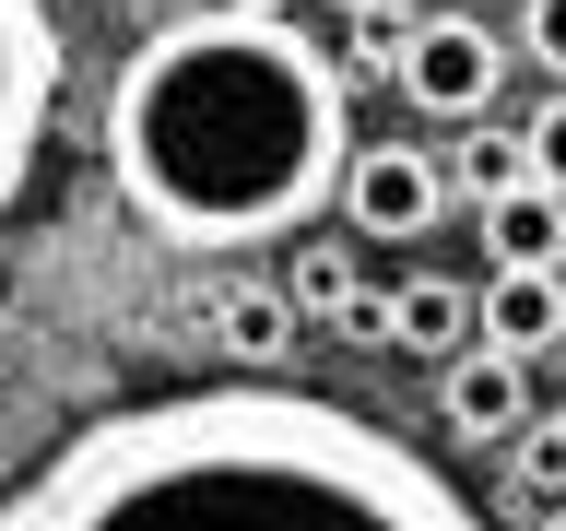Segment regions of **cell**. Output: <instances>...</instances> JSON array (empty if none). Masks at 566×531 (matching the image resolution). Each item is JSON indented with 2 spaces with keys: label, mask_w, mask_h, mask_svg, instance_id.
Returning a JSON list of instances; mask_svg holds the SVG:
<instances>
[{
  "label": "cell",
  "mask_w": 566,
  "mask_h": 531,
  "mask_svg": "<svg viewBox=\"0 0 566 531\" xmlns=\"http://www.w3.org/2000/svg\"><path fill=\"white\" fill-rule=\"evenodd\" d=\"M0 531H495L472 496L354 402L283 366L118 402L0 496Z\"/></svg>",
  "instance_id": "obj_1"
},
{
  "label": "cell",
  "mask_w": 566,
  "mask_h": 531,
  "mask_svg": "<svg viewBox=\"0 0 566 531\" xmlns=\"http://www.w3.org/2000/svg\"><path fill=\"white\" fill-rule=\"evenodd\" d=\"M520 472L566 496V414H555V425H520Z\"/></svg>",
  "instance_id": "obj_15"
},
{
  "label": "cell",
  "mask_w": 566,
  "mask_h": 531,
  "mask_svg": "<svg viewBox=\"0 0 566 531\" xmlns=\"http://www.w3.org/2000/svg\"><path fill=\"white\" fill-rule=\"evenodd\" d=\"M543 531H566V496H555V520H543Z\"/></svg>",
  "instance_id": "obj_17"
},
{
  "label": "cell",
  "mask_w": 566,
  "mask_h": 531,
  "mask_svg": "<svg viewBox=\"0 0 566 531\" xmlns=\"http://www.w3.org/2000/svg\"><path fill=\"white\" fill-rule=\"evenodd\" d=\"M555 414H566V402H555Z\"/></svg>",
  "instance_id": "obj_18"
},
{
  "label": "cell",
  "mask_w": 566,
  "mask_h": 531,
  "mask_svg": "<svg viewBox=\"0 0 566 531\" xmlns=\"http://www.w3.org/2000/svg\"><path fill=\"white\" fill-rule=\"evenodd\" d=\"M354 95L295 12H177L106 83V177L166 248H272L343 201Z\"/></svg>",
  "instance_id": "obj_2"
},
{
  "label": "cell",
  "mask_w": 566,
  "mask_h": 531,
  "mask_svg": "<svg viewBox=\"0 0 566 531\" xmlns=\"http://www.w3.org/2000/svg\"><path fill=\"white\" fill-rule=\"evenodd\" d=\"M531 177H543V189H566V83H555V95H543V106H531Z\"/></svg>",
  "instance_id": "obj_13"
},
{
  "label": "cell",
  "mask_w": 566,
  "mask_h": 531,
  "mask_svg": "<svg viewBox=\"0 0 566 531\" xmlns=\"http://www.w3.org/2000/svg\"><path fill=\"white\" fill-rule=\"evenodd\" d=\"M531 177V142L495 131V118H460V154H449V189H472V201H495V189H520Z\"/></svg>",
  "instance_id": "obj_11"
},
{
  "label": "cell",
  "mask_w": 566,
  "mask_h": 531,
  "mask_svg": "<svg viewBox=\"0 0 566 531\" xmlns=\"http://www.w3.org/2000/svg\"><path fill=\"white\" fill-rule=\"evenodd\" d=\"M472 225H484V260H531V272H555V260H566V189H543V177L472 201Z\"/></svg>",
  "instance_id": "obj_10"
},
{
  "label": "cell",
  "mask_w": 566,
  "mask_h": 531,
  "mask_svg": "<svg viewBox=\"0 0 566 531\" xmlns=\"http://www.w3.org/2000/svg\"><path fill=\"white\" fill-rule=\"evenodd\" d=\"M248 12H295V0H248Z\"/></svg>",
  "instance_id": "obj_16"
},
{
  "label": "cell",
  "mask_w": 566,
  "mask_h": 531,
  "mask_svg": "<svg viewBox=\"0 0 566 531\" xmlns=\"http://www.w3.org/2000/svg\"><path fill=\"white\" fill-rule=\"evenodd\" d=\"M60 118V12L48 0H0V212L24 201L35 154Z\"/></svg>",
  "instance_id": "obj_3"
},
{
  "label": "cell",
  "mask_w": 566,
  "mask_h": 531,
  "mask_svg": "<svg viewBox=\"0 0 566 531\" xmlns=\"http://www.w3.org/2000/svg\"><path fill=\"white\" fill-rule=\"evenodd\" d=\"M283 283H295V308H307V319H343L354 295H366V272H354V248H343V237H295Z\"/></svg>",
  "instance_id": "obj_12"
},
{
  "label": "cell",
  "mask_w": 566,
  "mask_h": 531,
  "mask_svg": "<svg viewBox=\"0 0 566 531\" xmlns=\"http://www.w3.org/2000/svg\"><path fill=\"white\" fill-rule=\"evenodd\" d=\"M389 83H401L424 118H484V106H495V83H507V48H495L472 12H424V24L401 35Z\"/></svg>",
  "instance_id": "obj_4"
},
{
  "label": "cell",
  "mask_w": 566,
  "mask_h": 531,
  "mask_svg": "<svg viewBox=\"0 0 566 531\" xmlns=\"http://www.w3.org/2000/svg\"><path fill=\"white\" fill-rule=\"evenodd\" d=\"M389 343L424 354V366H449V354L472 343V283L460 272H401L389 283Z\"/></svg>",
  "instance_id": "obj_9"
},
{
  "label": "cell",
  "mask_w": 566,
  "mask_h": 531,
  "mask_svg": "<svg viewBox=\"0 0 566 531\" xmlns=\"http://www.w3.org/2000/svg\"><path fill=\"white\" fill-rule=\"evenodd\" d=\"M437 414H449L460 449L520 437V425H531V354H507V343H460L449 366H437Z\"/></svg>",
  "instance_id": "obj_6"
},
{
  "label": "cell",
  "mask_w": 566,
  "mask_h": 531,
  "mask_svg": "<svg viewBox=\"0 0 566 531\" xmlns=\"http://www.w3.org/2000/svg\"><path fill=\"white\" fill-rule=\"evenodd\" d=\"M437 212H449V166H437V154H413V142H366V154H343V225L366 248H413Z\"/></svg>",
  "instance_id": "obj_5"
},
{
  "label": "cell",
  "mask_w": 566,
  "mask_h": 531,
  "mask_svg": "<svg viewBox=\"0 0 566 531\" xmlns=\"http://www.w3.org/2000/svg\"><path fill=\"white\" fill-rule=\"evenodd\" d=\"M520 48L566 83V0H520Z\"/></svg>",
  "instance_id": "obj_14"
},
{
  "label": "cell",
  "mask_w": 566,
  "mask_h": 531,
  "mask_svg": "<svg viewBox=\"0 0 566 531\" xmlns=\"http://www.w3.org/2000/svg\"><path fill=\"white\" fill-rule=\"evenodd\" d=\"M472 343L555 354V343H566V260H555V272H531V260H484V283H472Z\"/></svg>",
  "instance_id": "obj_7"
},
{
  "label": "cell",
  "mask_w": 566,
  "mask_h": 531,
  "mask_svg": "<svg viewBox=\"0 0 566 531\" xmlns=\"http://www.w3.org/2000/svg\"><path fill=\"white\" fill-rule=\"evenodd\" d=\"M295 331H307V308H295V283H283V272H248V283L212 295V354H224V366H283Z\"/></svg>",
  "instance_id": "obj_8"
}]
</instances>
